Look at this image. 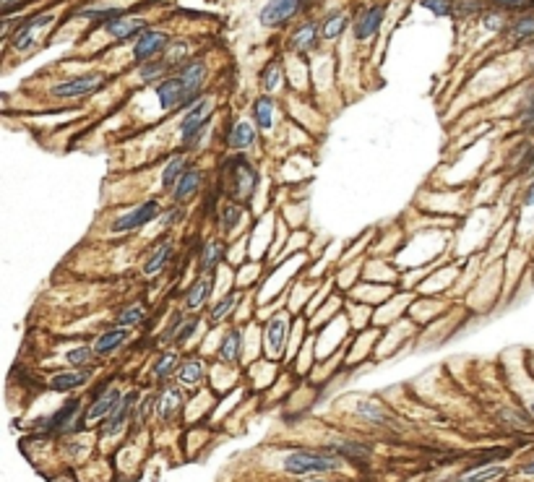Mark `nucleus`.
I'll use <instances>...</instances> for the list:
<instances>
[{
	"label": "nucleus",
	"mask_w": 534,
	"mask_h": 482,
	"mask_svg": "<svg viewBox=\"0 0 534 482\" xmlns=\"http://www.w3.org/2000/svg\"><path fill=\"white\" fill-rule=\"evenodd\" d=\"M224 170H227V175H224L227 201L245 204L247 198L253 196V190H256V186H258L256 167H253L245 157H232V159H227V167Z\"/></svg>",
	"instance_id": "nucleus-1"
},
{
	"label": "nucleus",
	"mask_w": 534,
	"mask_h": 482,
	"mask_svg": "<svg viewBox=\"0 0 534 482\" xmlns=\"http://www.w3.org/2000/svg\"><path fill=\"white\" fill-rule=\"evenodd\" d=\"M339 467V459L334 453L323 451H297L284 459V472L287 474H310V472H334Z\"/></svg>",
	"instance_id": "nucleus-2"
},
{
	"label": "nucleus",
	"mask_w": 534,
	"mask_h": 482,
	"mask_svg": "<svg viewBox=\"0 0 534 482\" xmlns=\"http://www.w3.org/2000/svg\"><path fill=\"white\" fill-rule=\"evenodd\" d=\"M208 120H211V102H208V99L193 102L185 120H183V126H180V136H183V144H185V146L196 144V136H201V130L206 128Z\"/></svg>",
	"instance_id": "nucleus-3"
},
{
	"label": "nucleus",
	"mask_w": 534,
	"mask_h": 482,
	"mask_svg": "<svg viewBox=\"0 0 534 482\" xmlns=\"http://www.w3.org/2000/svg\"><path fill=\"white\" fill-rule=\"evenodd\" d=\"M79 407H81L79 399L66 402L58 412L45 423V428H47L49 433H79L81 428H84V423H86V417H79Z\"/></svg>",
	"instance_id": "nucleus-4"
},
{
	"label": "nucleus",
	"mask_w": 534,
	"mask_h": 482,
	"mask_svg": "<svg viewBox=\"0 0 534 482\" xmlns=\"http://www.w3.org/2000/svg\"><path fill=\"white\" fill-rule=\"evenodd\" d=\"M105 84V76L99 73H86V76H76V79L66 81V84H58L52 89V97L58 99H76V97H89L94 94L99 86Z\"/></svg>",
	"instance_id": "nucleus-5"
},
{
	"label": "nucleus",
	"mask_w": 534,
	"mask_h": 482,
	"mask_svg": "<svg viewBox=\"0 0 534 482\" xmlns=\"http://www.w3.org/2000/svg\"><path fill=\"white\" fill-rule=\"evenodd\" d=\"M159 214V201H146V204H139V206L128 211V214H123L112 222V232H133V229H139V227L148 225V222H154Z\"/></svg>",
	"instance_id": "nucleus-6"
},
{
	"label": "nucleus",
	"mask_w": 534,
	"mask_h": 482,
	"mask_svg": "<svg viewBox=\"0 0 534 482\" xmlns=\"http://www.w3.org/2000/svg\"><path fill=\"white\" fill-rule=\"evenodd\" d=\"M305 0H268L264 10H261V24L264 27H282L295 13H300Z\"/></svg>",
	"instance_id": "nucleus-7"
},
{
	"label": "nucleus",
	"mask_w": 534,
	"mask_h": 482,
	"mask_svg": "<svg viewBox=\"0 0 534 482\" xmlns=\"http://www.w3.org/2000/svg\"><path fill=\"white\" fill-rule=\"evenodd\" d=\"M157 97H159V105L165 110H175L180 107V105H188V91L183 86L180 76H169V79L162 81L157 86Z\"/></svg>",
	"instance_id": "nucleus-8"
},
{
	"label": "nucleus",
	"mask_w": 534,
	"mask_h": 482,
	"mask_svg": "<svg viewBox=\"0 0 534 482\" xmlns=\"http://www.w3.org/2000/svg\"><path fill=\"white\" fill-rule=\"evenodd\" d=\"M178 76L183 81L185 91H188V105L198 102V89H201V84L206 79V63L204 60H190V63H185L178 70Z\"/></svg>",
	"instance_id": "nucleus-9"
},
{
	"label": "nucleus",
	"mask_w": 534,
	"mask_h": 482,
	"mask_svg": "<svg viewBox=\"0 0 534 482\" xmlns=\"http://www.w3.org/2000/svg\"><path fill=\"white\" fill-rule=\"evenodd\" d=\"M172 253H175V243H172V237H165V240H159L157 246L151 248V253L146 256V264H144V274L146 276H157L165 266L172 261Z\"/></svg>",
	"instance_id": "nucleus-10"
},
{
	"label": "nucleus",
	"mask_w": 534,
	"mask_h": 482,
	"mask_svg": "<svg viewBox=\"0 0 534 482\" xmlns=\"http://www.w3.org/2000/svg\"><path fill=\"white\" fill-rule=\"evenodd\" d=\"M167 45V34L165 31H144L133 47V58L139 63H146V60H154L157 52Z\"/></svg>",
	"instance_id": "nucleus-11"
},
{
	"label": "nucleus",
	"mask_w": 534,
	"mask_h": 482,
	"mask_svg": "<svg viewBox=\"0 0 534 482\" xmlns=\"http://www.w3.org/2000/svg\"><path fill=\"white\" fill-rule=\"evenodd\" d=\"M52 13H47V16H37V19H31L26 21V24H21L19 29L13 31V37H10V42H13V47L16 50H26L34 42V37L37 34H42V29L47 27V24H52Z\"/></svg>",
	"instance_id": "nucleus-12"
},
{
	"label": "nucleus",
	"mask_w": 534,
	"mask_h": 482,
	"mask_svg": "<svg viewBox=\"0 0 534 482\" xmlns=\"http://www.w3.org/2000/svg\"><path fill=\"white\" fill-rule=\"evenodd\" d=\"M204 186V172L201 170H185V175L178 180V186L172 190V198L178 206H185L190 198L198 193V188Z\"/></svg>",
	"instance_id": "nucleus-13"
},
{
	"label": "nucleus",
	"mask_w": 534,
	"mask_h": 482,
	"mask_svg": "<svg viewBox=\"0 0 534 482\" xmlns=\"http://www.w3.org/2000/svg\"><path fill=\"white\" fill-rule=\"evenodd\" d=\"M214 289V274H201L185 292V310H198L206 306L208 295Z\"/></svg>",
	"instance_id": "nucleus-14"
},
{
	"label": "nucleus",
	"mask_w": 534,
	"mask_h": 482,
	"mask_svg": "<svg viewBox=\"0 0 534 482\" xmlns=\"http://www.w3.org/2000/svg\"><path fill=\"white\" fill-rule=\"evenodd\" d=\"M383 13H386V6H373L360 13V19L355 21V37L357 40H370L378 31L381 21H383Z\"/></svg>",
	"instance_id": "nucleus-15"
},
{
	"label": "nucleus",
	"mask_w": 534,
	"mask_h": 482,
	"mask_svg": "<svg viewBox=\"0 0 534 482\" xmlns=\"http://www.w3.org/2000/svg\"><path fill=\"white\" fill-rule=\"evenodd\" d=\"M133 402H136V394L123 396V402L118 404V409L109 414L105 420V433L107 435H120L125 430V423H128L130 412H133Z\"/></svg>",
	"instance_id": "nucleus-16"
},
{
	"label": "nucleus",
	"mask_w": 534,
	"mask_h": 482,
	"mask_svg": "<svg viewBox=\"0 0 534 482\" xmlns=\"http://www.w3.org/2000/svg\"><path fill=\"white\" fill-rule=\"evenodd\" d=\"M120 402H123V394H120L118 389H109L107 394L102 391L97 402L89 407V412H86V420H107L109 414L118 409Z\"/></svg>",
	"instance_id": "nucleus-17"
},
{
	"label": "nucleus",
	"mask_w": 534,
	"mask_h": 482,
	"mask_svg": "<svg viewBox=\"0 0 534 482\" xmlns=\"http://www.w3.org/2000/svg\"><path fill=\"white\" fill-rule=\"evenodd\" d=\"M128 342V329H109L105 334L97 336V342H94V354L99 357H105V354H112L118 347H123Z\"/></svg>",
	"instance_id": "nucleus-18"
},
{
	"label": "nucleus",
	"mask_w": 534,
	"mask_h": 482,
	"mask_svg": "<svg viewBox=\"0 0 534 482\" xmlns=\"http://www.w3.org/2000/svg\"><path fill=\"white\" fill-rule=\"evenodd\" d=\"M222 258H224V246L219 240H206L201 248V258H198L201 274H214V269L222 264Z\"/></svg>",
	"instance_id": "nucleus-19"
},
{
	"label": "nucleus",
	"mask_w": 534,
	"mask_h": 482,
	"mask_svg": "<svg viewBox=\"0 0 534 482\" xmlns=\"http://www.w3.org/2000/svg\"><path fill=\"white\" fill-rule=\"evenodd\" d=\"M240 352H243V331L229 329L224 339H222V347H219V360L222 363H238Z\"/></svg>",
	"instance_id": "nucleus-20"
},
{
	"label": "nucleus",
	"mask_w": 534,
	"mask_h": 482,
	"mask_svg": "<svg viewBox=\"0 0 534 482\" xmlns=\"http://www.w3.org/2000/svg\"><path fill=\"white\" fill-rule=\"evenodd\" d=\"M180 407H183V394H180L175 386H167V389L162 391V396L157 399L159 417H162V420H172Z\"/></svg>",
	"instance_id": "nucleus-21"
},
{
	"label": "nucleus",
	"mask_w": 534,
	"mask_h": 482,
	"mask_svg": "<svg viewBox=\"0 0 534 482\" xmlns=\"http://www.w3.org/2000/svg\"><path fill=\"white\" fill-rule=\"evenodd\" d=\"M253 144H256V128H253L250 123H238V126L227 133V146L235 149V151L250 149Z\"/></svg>",
	"instance_id": "nucleus-22"
},
{
	"label": "nucleus",
	"mask_w": 534,
	"mask_h": 482,
	"mask_svg": "<svg viewBox=\"0 0 534 482\" xmlns=\"http://www.w3.org/2000/svg\"><path fill=\"white\" fill-rule=\"evenodd\" d=\"M284 334H287V321L284 315H277L266 324V349L268 352H282V345H284Z\"/></svg>",
	"instance_id": "nucleus-23"
},
{
	"label": "nucleus",
	"mask_w": 534,
	"mask_h": 482,
	"mask_svg": "<svg viewBox=\"0 0 534 482\" xmlns=\"http://www.w3.org/2000/svg\"><path fill=\"white\" fill-rule=\"evenodd\" d=\"M105 29H107L112 37L125 40V37H133L136 31L146 29V21L144 19H115V21H107V24H105Z\"/></svg>",
	"instance_id": "nucleus-24"
},
{
	"label": "nucleus",
	"mask_w": 534,
	"mask_h": 482,
	"mask_svg": "<svg viewBox=\"0 0 534 482\" xmlns=\"http://www.w3.org/2000/svg\"><path fill=\"white\" fill-rule=\"evenodd\" d=\"M318 31H321V27H318L316 21H307V24H303V27L292 34V47L300 50V52L313 50L316 47V42H318Z\"/></svg>",
	"instance_id": "nucleus-25"
},
{
	"label": "nucleus",
	"mask_w": 534,
	"mask_h": 482,
	"mask_svg": "<svg viewBox=\"0 0 534 482\" xmlns=\"http://www.w3.org/2000/svg\"><path fill=\"white\" fill-rule=\"evenodd\" d=\"M274 97H258L253 102V120L261 130H268L271 123H274Z\"/></svg>",
	"instance_id": "nucleus-26"
},
{
	"label": "nucleus",
	"mask_w": 534,
	"mask_h": 482,
	"mask_svg": "<svg viewBox=\"0 0 534 482\" xmlns=\"http://www.w3.org/2000/svg\"><path fill=\"white\" fill-rule=\"evenodd\" d=\"M505 474V467L501 464H490V467H480V469H469L466 474L456 477L454 482H495Z\"/></svg>",
	"instance_id": "nucleus-27"
},
{
	"label": "nucleus",
	"mask_w": 534,
	"mask_h": 482,
	"mask_svg": "<svg viewBox=\"0 0 534 482\" xmlns=\"http://www.w3.org/2000/svg\"><path fill=\"white\" fill-rule=\"evenodd\" d=\"M86 381H89V373H81V370H76V373H58L49 381V389L66 394V391H73V389L84 386Z\"/></svg>",
	"instance_id": "nucleus-28"
},
{
	"label": "nucleus",
	"mask_w": 534,
	"mask_h": 482,
	"mask_svg": "<svg viewBox=\"0 0 534 482\" xmlns=\"http://www.w3.org/2000/svg\"><path fill=\"white\" fill-rule=\"evenodd\" d=\"M185 175V157L183 154H175V157L167 162V167L162 172V188L165 190H175L178 180Z\"/></svg>",
	"instance_id": "nucleus-29"
},
{
	"label": "nucleus",
	"mask_w": 534,
	"mask_h": 482,
	"mask_svg": "<svg viewBox=\"0 0 534 482\" xmlns=\"http://www.w3.org/2000/svg\"><path fill=\"white\" fill-rule=\"evenodd\" d=\"M240 217H243V204H238V201H224L219 209V225L224 232H232L238 227Z\"/></svg>",
	"instance_id": "nucleus-30"
},
{
	"label": "nucleus",
	"mask_w": 534,
	"mask_h": 482,
	"mask_svg": "<svg viewBox=\"0 0 534 482\" xmlns=\"http://www.w3.org/2000/svg\"><path fill=\"white\" fill-rule=\"evenodd\" d=\"M355 414L357 417H363L367 423H376V425H391V417H388L378 404L373 402H357L355 404Z\"/></svg>",
	"instance_id": "nucleus-31"
},
{
	"label": "nucleus",
	"mask_w": 534,
	"mask_h": 482,
	"mask_svg": "<svg viewBox=\"0 0 534 482\" xmlns=\"http://www.w3.org/2000/svg\"><path fill=\"white\" fill-rule=\"evenodd\" d=\"M144 318H146V308L144 306H139V303H136V306H125L118 313V318H115V326L130 329V326H139Z\"/></svg>",
	"instance_id": "nucleus-32"
},
{
	"label": "nucleus",
	"mask_w": 534,
	"mask_h": 482,
	"mask_svg": "<svg viewBox=\"0 0 534 482\" xmlns=\"http://www.w3.org/2000/svg\"><path fill=\"white\" fill-rule=\"evenodd\" d=\"M201 378H204V365L198 363V360H188V363H183L178 368V381L180 384L196 386Z\"/></svg>",
	"instance_id": "nucleus-33"
},
{
	"label": "nucleus",
	"mask_w": 534,
	"mask_h": 482,
	"mask_svg": "<svg viewBox=\"0 0 534 482\" xmlns=\"http://www.w3.org/2000/svg\"><path fill=\"white\" fill-rule=\"evenodd\" d=\"M240 303V292L238 289H232V292H227V295L219 300L217 306H211V321H222L224 315H229L232 310H235V306Z\"/></svg>",
	"instance_id": "nucleus-34"
},
{
	"label": "nucleus",
	"mask_w": 534,
	"mask_h": 482,
	"mask_svg": "<svg viewBox=\"0 0 534 482\" xmlns=\"http://www.w3.org/2000/svg\"><path fill=\"white\" fill-rule=\"evenodd\" d=\"M169 68L167 60H146V63H141V70H139V79L141 81H154L157 76H165Z\"/></svg>",
	"instance_id": "nucleus-35"
},
{
	"label": "nucleus",
	"mask_w": 534,
	"mask_h": 482,
	"mask_svg": "<svg viewBox=\"0 0 534 482\" xmlns=\"http://www.w3.org/2000/svg\"><path fill=\"white\" fill-rule=\"evenodd\" d=\"M331 449H334V451H339V453H344V456H349V459H357V462H360V459L365 462L367 456H370V449H367V446H360V443H352V441L334 443Z\"/></svg>",
	"instance_id": "nucleus-36"
},
{
	"label": "nucleus",
	"mask_w": 534,
	"mask_h": 482,
	"mask_svg": "<svg viewBox=\"0 0 534 482\" xmlns=\"http://www.w3.org/2000/svg\"><path fill=\"white\" fill-rule=\"evenodd\" d=\"M175 368H178V354H175V352H165L157 360V365H154V375H157L159 381H165L167 375L175 373Z\"/></svg>",
	"instance_id": "nucleus-37"
},
{
	"label": "nucleus",
	"mask_w": 534,
	"mask_h": 482,
	"mask_svg": "<svg viewBox=\"0 0 534 482\" xmlns=\"http://www.w3.org/2000/svg\"><path fill=\"white\" fill-rule=\"evenodd\" d=\"M344 29H346V16L344 13H334V16L326 19V24L321 27V34H323L326 40H337Z\"/></svg>",
	"instance_id": "nucleus-38"
},
{
	"label": "nucleus",
	"mask_w": 534,
	"mask_h": 482,
	"mask_svg": "<svg viewBox=\"0 0 534 482\" xmlns=\"http://www.w3.org/2000/svg\"><path fill=\"white\" fill-rule=\"evenodd\" d=\"M279 76H282V66H279V60L274 63H268L266 68H264V76H261V84L266 91H274L279 86Z\"/></svg>",
	"instance_id": "nucleus-39"
},
{
	"label": "nucleus",
	"mask_w": 534,
	"mask_h": 482,
	"mask_svg": "<svg viewBox=\"0 0 534 482\" xmlns=\"http://www.w3.org/2000/svg\"><path fill=\"white\" fill-rule=\"evenodd\" d=\"M91 357H94V347H73V349L66 354V360H68L70 365H76V368H84Z\"/></svg>",
	"instance_id": "nucleus-40"
},
{
	"label": "nucleus",
	"mask_w": 534,
	"mask_h": 482,
	"mask_svg": "<svg viewBox=\"0 0 534 482\" xmlns=\"http://www.w3.org/2000/svg\"><path fill=\"white\" fill-rule=\"evenodd\" d=\"M534 34V16H524V19H519L511 27V37L514 40H526V37H532Z\"/></svg>",
	"instance_id": "nucleus-41"
},
{
	"label": "nucleus",
	"mask_w": 534,
	"mask_h": 482,
	"mask_svg": "<svg viewBox=\"0 0 534 482\" xmlns=\"http://www.w3.org/2000/svg\"><path fill=\"white\" fill-rule=\"evenodd\" d=\"M480 10H482V0H456V6H454V13L456 16H461V19L475 16V13H480Z\"/></svg>",
	"instance_id": "nucleus-42"
},
{
	"label": "nucleus",
	"mask_w": 534,
	"mask_h": 482,
	"mask_svg": "<svg viewBox=\"0 0 534 482\" xmlns=\"http://www.w3.org/2000/svg\"><path fill=\"white\" fill-rule=\"evenodd\" d=\"M420 6L427 10H433L436 16H448V13H454V3H451V0H420Z\"/></svg>",
	"instance_id": "nucleus-43"
},
{
	"label": "nucleus",
	"mask_w": 534,
	"mask_h": 482,
	"mask_svg": "<svg viewBox=\"0 0 534 482\" xmlns=\"http://www.w3.org/2000/svg\"><path fill=\"white\" fill-rule=\"evenodd\" d=\"M521 126L524 128H532L534 126V91L526 97L524 107H521Z\"/></svg>",
	"instance_id": "nucleus-44"
},
{
	"label": "nucleus",
	"mask_w": 534,
	"mask_h": 482,
	"mask_svg": "<svg viewBox=\"0 0 534 482\" xmlns=\"http://www.w3.org/2000/svg\"><path fill=\"white\" fill-rule=\"evenodd\" d=\"M482 24H485V29L498 31V29H501V27H503V16H501L498 10H493V13H487L485 19H482Z\"/></svg>",
	"instance_id": "nucleus-45"
},
{
	"label": "nucleus",
	"mask_w": 534,
	"mask_h": 482,
	"mask_svg": "<svg viewBox=\"0 0 534 482\" xmlns=\"http://www.w3.org/2000/svg\"><path fill=\"white\" fill-rule=\"evenodd\" d=\"M154 407H157V396H146V399L141 402V407H139V414H141V417H144V420H146L148 414H151V409H154Z\"/></svg>",
	"instance_id": "nucleus-46"
},
{
	"label": "nucleus",
	"mask_w": 534,
	"mask_h": 482,
	"mask_svg": "<svg viewBox=\"0 0 534 482\" xmlns=\"http://www.w3.org/2000/svg\"><path fill=\"white\" fill-rule=\"evenodd\" d=\"M180 214H183L180 209H169L167 214H165V219H167V225H175V219H180Z\"/></svg>",
	"instance_id": "nucleus-47"
},
{
	"label": "nucleus",
	"mask_w": 534,
	"mask_h": 482,
	"mask_svg": "<svg viewBox=\"0 0 534 482\" xmlns=\"http://www.w3.org/2000/svg\"><path fill=\"white\" fill-rule=\"evenodd\" d=\"M524 204H526V206H534V183H532V186H529V190H526Z\"/></svg>",
	"instance_id": "nucleus-48"
},
{
	"label": "nucleus",
	"mask_w": 534,
	"mask_h": 482,
	"mask_svg": "<svg viewBox=\"0 0 534 482\" xmlns=\"http://www.w3.org/2000/svg\"><path fill=\"white\" fill-rule=\"evenodd\" d=\"M501 6H524V0H498Z\"/></svg>",
	"instance_id": "nucleus-49"
},
{
	"label": "nucleus",
	"mask_w": 534,
	"mask_h": 482,
	"mask_svg": "<svg viewBox=\"0 0 534 482\" xmlns=\"http://www.w3.org/2000/svg\"><path fill=\"white\" fill-rule=\"evenodd\" d=\"M524 472H526V474H534V462H532V464H526Z\"/></svg>",
	"instance_id": "nucleus-50"
},
{
	"label": "nucleus",
	"mask_w": 534,
	"mask_h": 482,
	"mask_svg": "<svg viewBox=\"0 0 534 482\" xmlns=\"http://www.w3.org/2000/svg\"><path fill=\"white\" fill-rule=\"evenodd\" d=\"M10 3H13V0H3V8L8 10V8H10Z\"/></svg>",
	"instance_id": "nucleus-51"
},
{
	"label": "nucleus",
	"mask_w": 534,
	"mask_h": 482,
	"mask_svg": "<svg viewBox=\"0 0 534 482\" xmlns=\"http://www.w3.org/2000/svg\"><path fill=\"white\" fill-rule=\"evenodd\" d=\"M310 482H321V480H310Z\"/></svg>",
	"instance_id": "nucleus-52"
},
{
	"label": "nucleus",
	"mask_w": 534,
	"mask_h": 482,
	"mask_svg": "<svg viewBox=\"0 0 534 482\" xmlns=\"http://www.w3.org/2000/svg\"><path fill=\"white\" fill-rule=\"evenodd\" d=\"M532 412H534V404H532Z\"/></svg>",
	"instance_id": "nucleus-53"
}]
</instances>
